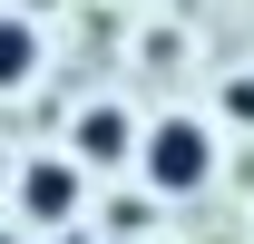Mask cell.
<instances>
[{"label":"cell","mask_w":254,"mask_h":244,"mask_svg":"<svg viewBox=\"0 0 254 244\" xmlns=\"http://www.w3.org/2000/svg\"><path fill=\"white\" fill-rule=\"evenodd\" d=\"M88 205V166L78 156H20V176H10V215L30 225V235H68Z\"/></svg>","instance_id":"cell-2"},{"label":"cell","mask_w":254,"mask_h":244,"mask_svg":"<svg viewBox=\"0 0 254 244\" xmlns=\"http://www.w3.org/2000/svg\"><path fill=\"white\" fill-rule=\"evenodd\" d=\"M0 244H30V225H0Z\"/></svg>","instance_id":"cell-6"},{"label":"cell","mask_w":254,"mask_h":244,"mask_svg":"<svg viewBox=\"0 0 254 244\" xmlns=\"http://www.w3.org/2000/svg\"><path fill=\"white\" fill-rule=\"evenodd\" d=\"M137 137H147V127L127 118L118 98H88V108H78V127H68V156H78V166H127V156H137Z\"/></svg>","instance_id":"cell-3"},{"label":"cell","mask_w":254,"mask_h":244,"mask_svg":"<svg viewBox=\"0 0 254 244\" xmlns=\"http://www.w3.org/2000/svg\"><path fill=\"white\" fill-rule=\"evenodd\" d=\"M39 59H49V39H39V20H20V10H0V98H20L39 78Z\"/></svg>","instance_id":"cell-4"},{"label":"cell","mask_w":254,"mask_h":244,"mask_svg":"<svg viewBox=\"0 0 254 244\" xmlns=\"http://www.w3.org/2000/svg\"><path fill=\"white\" fill-rule=\"evenodd\" d=\"M225 118H245V127H254V78H225Z\"/></svg>","instance_id":"cell-5"},{"label":"cell","mask_w":254,"mask_h":244,"mask_svg":"<svg viewBox=\"0 0 254 244\" xmlns=\"http://www.w3.org/2000/svg\"><path fill=\"white\" fill-rule=\"evenodd\" d=\"M137 176H147V195H195V185H215V127L205 118H147V137H137Z\"/></svg>","instance_id":"cell-1"},{"label":"cell","mask_w":254,"mask_h":244,"mask_svg":"<svg viewBox=\"0 0 254 244\" xmlns=\"http://www.w3.org/2000/svg\"><path fill=\"white\" fill-rule=\"evenodd\" d=\"M10 176H20V166H10V156H0V195H10Z\"/></svg>","instance_id":"cell-7"}]
</instances>
